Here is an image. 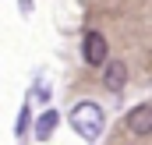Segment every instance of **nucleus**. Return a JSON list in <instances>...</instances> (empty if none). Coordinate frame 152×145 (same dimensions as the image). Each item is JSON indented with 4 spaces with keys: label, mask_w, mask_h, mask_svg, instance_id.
Returning a JSON list of instances; mask_svg holds the SVG:
<instances>
[{
    "label": "nucleus",
    "mask_w": 152,
    "mask_h": 145,
    "mask_svg": "<svg viewBox=\"0 0 152 145\" xmlns=\"http://www.w3.org/2000/svg\"><path fill=\"white\" fill-rule=\"evenodd\" d=\"M71 127H75L85 142H96V138L103 135V127H106V113H103V106H96V103H88V99L78 103V106L71 110Z\"/></svg>",
    "instance_id": "nucleus-1"
},
{
    "label": "nucleus",
    "mask_w": 152,
    "mask_h": 145,
    "mask_svg": "<svg viewBox=\"0 0 152 145\" xmlns=\"http://www.w3.org/2000/svg\"><path fill=\"white\" fill-rule=\"evenodd\" d=\"M81 57H85V64L88 67H103V60H106V36L103 32H85L81 39Z\"/></svg>",
    "instance_id": "nucleus-2"
},
{
    "label": "nucleus",
    "mask_w": 152,
    "mask_h": 145,
    "mask_svg": "<svg viewBox=\"0 0 152 145\" xmlns=\"http://www.w3.org/2000/svg\"><path fill=\"white\" fill-rule=\"evenodd\" d=\"M103 85H106V92H124V85H127V64L124 60H103Z\"/></svg>",
    "instance_id": "nucleus-3"
},
{
    "label": "nucleus",
    "mask_w": 152,
    "mask_h": 145,
    "mask_svg": "<svg viewBox=\"0 0 152 145\" xmlns=\"http://www.w3.org/2000/svg\"><path fill=\"white\" fill-rule=\"evenodd\" d=\"M127 127L131 135H149L152 131V103H138L127 110Z\"/></svg>",
    "instance_id": "nucleus-4"
},
{
    "label": "nucleus",
    "mask_w": 152,
    "mask_h": 145,
    "mask_svg": "<svg viewBox=\"0 0 152 145\" xmlns=\"http://www.w3.org/2000/svg\"><path fill=\"white\" fill-rule=\"evenodd\" d=\"M57 120H60V117H57L53 110H46V113H42V117L36 120V138H39V142H46V138L57 131Z\"/></svg>",
    "instance_id": "nucleus-5"
},
{
    "label": "nucleus",
    "mask_w": 152,
    "mask_h": 145,
    "mask_svg": "<svg viewBox=\"0 0 152 145\" xmlns=\"http://www.w3.org/2000/svg\"><path fill=\"white\" fill-rule=\"evenodd\" d=\"M28 120H32V117H28V106H21V113H18V124H14V131H18V135H25V131H28Z\"/></svg>",
    "instance_id": "nucleus-6"
}]
</instances>
